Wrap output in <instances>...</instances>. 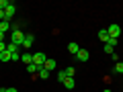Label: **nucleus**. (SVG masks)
Wrapping results in <instances>:
<instances>
[{
	"label": "nucleus",
	"instance_id": "5701e85b",
	"mask_svg": "<svg viewBox=\"0 0 123 92\" xmlns=\"http://www.w3.org/2000/svg\"><path fill=\"white\" fill-rule=\"evenodd\" d=\"M2 51H6V43H4V41L0 43V53H2Z\"/></svg>",
	"mask_w": 123,
	"mask_h": 92
},
{
	"label": "nucleus",
	"instance_id": "f8f14e48",
	"mask_svg": "<svg viewBox=\"0 0 123 92\" xmlns=\"http://www.w3.org/2000/svg\"><path fill=\"white\" fill-rule=\"evenodd\" d=\"M21 61L29 66V63H33V55H31V53H23V55H21Z\"/></svg>",
	"mask_w": 123,
	"mask_h": 92
},
{
	"label": "nucleus",
	"instance_id": "7ed1b4c3",
	"mask_svg": "<svg viewBox=\"0 0 123 92\" xmlns=\"http://www.w3.org/2000/svg\"><path fill=\"white\" fill-rule=\"evenodd\" d=\"M45 53H33V63H35L37 68H43L45 66Z\"/></svg>",
	"mask_w": 123,
	"mask_h": 92
},
{
	"label": "nucleus",
	"instance_id": "dca6fc26",
	"mask_svg": "<svg viewBox=\"0 0 123 92\" xmlns=\"http://www.w3.org/2000/svg\"><path fill=\"white\" fill-rule=\"evenodd\" d=\"M64 72H66V76H68V78H74V74H76V68H66V70H64Z\"/></svg>",
	"mask_w": 123,
	"mask_h": 92
},
{
	"label": "nucleus",
	"instance_id": "a211bd4d",
	"mask_svg": "<svg viewBox=\"0 0 123 92\" xmlns=\"http://www.w3.org/2000/svg\"><path fill=\"white\" fill-rule=\"evenodd\" d=\"M115 72H117V74H123V61H117V63H115Z\"/></svg>",
	"mask_w": 123,
	"mask_h": 92
},
{
	"label": "nucleus",
	"instance_id": "393cba45",
	"mask_svg": "<svg viewBox=\"0 0 123 92\" xmlns=\"http://www.w3.org/2000/svg\"><path fill=\"white\" fill-rule=\"evenodd\" d=\"M2 41H4V33H0V43H2Z\"/></svg>",
	"mask_w": 123,
	"mask_h": 92
},
{
	"label": "nucleus",
	"instance_id": "bb28decb",
	"mask_svg": "<svg viewBox=\"0 0 123 92\" xmlns=\"http://www.w3.org/2000/svg\"><path fill=\"white\" fill-rule=\"evenodd\" d=\"M0 92H4V88H0Z\"/></svg>",
	"mask_w": 123,
	"mask_h": 92
},
{
	"label": "nucleus",
	"instance_id": "4468645a",
	"mask_svg": "<svg viewBox=\"0 0 123 92\" xmlns=\"http://www.w3.org/2000/svg\"><path fill=\"white\" fill-rule=\"evenodd\" d=\"M37 76H39L41 80H47V78H49V72L45 70V68H39V72H37Z\"/></svg>",
	"mask_w": 123,
	"mask_h": 92
},
{
	"label": "nucleus",
	"instance_id": "412c9836",
	"mask_svg": "<svg viewBox=\"0 0 123 92\" xmlns=\"http://www.w3.org/2000/svg\"><path fill=\"white\" fill-rule=\"evenodd\" d=\"M105 53H109V55H113V47H111V45H109V43H107V45H105Z\"/></svg>",
	"mask_w": 123,
	"mask_h": 92
},
{
	"label": "nucleus",
	"instance_id": "423d86ee",
	"mask_svg": "<svg viewBox=\"0 0 123 92\" xmlns=\"http://www.w3.org/2000/svg\"><path fill=\"white\" fill-rule=\"evenodd\" d=\"M10 27H12V23L10 21H0V33H6V31H10Z\"/></svg>",
	"mask_w": 123,
	"mask_h": 92
},
{
	"label": "nucleus",
	"instance_id": "39448f33",
	"mask_svg": "<svg viewBox=\"0 0 123 92\" xmlns=\"http://www.w3.org/2000/svg\"><path fill=\"white\" fill-rule=\"evenodd\" d=\"M14 10H17V8H14V4H12V2H10V4H8V8L4 10V18H6V21H10V18H12Z\"/></svg>",
	"mask_w": 123,
	"mask_h": 92
},
{
	"label": "nucleus",
	"instance_id": "6ab92c4d",
	"mask_svg": "<svg viewBox=\"0 0 123 92\" xmlns=\"http://www.w3.org/2000/svg\"><path fill=\"white\" fill-rule=\"evenodd\" d=\"M8 4H10L8 0H0V10H6V8H8Z\"/></svg>",
	"mask_w": 123,
	"mask_h": 92
},
{
	"label": "nucleus",
	"instance_id": "f257e3e1",
	"mask_svg": "<svg viewBox=\"0 0 123 92\" xmlns=\"http://www.w3.org/2000/svg\"><path fill=\"white\" fill-rule=\"evenodd\" d=\"M107 33H109V37H111V39H117V37L121 35V27H119L117 23H111V27L107 29Z\"/></svg>",
	"mask_w": 123,
	"mask_h": 92
},
{
	"label": "nucleus",
	"instance_id": "f03ea898",
	"mask_svg": "<svg viewBox=\"0 0 123 92\" xmlns=\"http://www.w3.org/2000/svg\"><path fill=\"white\" fill-rule=\"evenodd\" d=\"M23 41H25V33H23L21 29H18V31H12V43L18 45V47H23Z\"/></svg>",
	"mask_w": 123,
	"mask_h": 92
},
{
	"label": "nucleus",
	"instance_id": "2eb2a0df",
	"mask_svg": "<svg viewBox=\"0 0 123 92\" xmlns=\"http://www.w3.org/2000/svg\"><path fill=\"white\" fill-rule=\"evenodd\" d=\"M64 86H66L68 90H70V88H74V78H66V80H64Z\"/></svg>",
	"mask_w": 123,
	"mask_h": 92
},
{
	"label": "nucleus",
	"instance_id": "b1692460",
	"mask_svg": "<svg viewBox=\"0 0 123 92\" xmlns=\"http://www.w3.org/2000/svg\"><path fill=\"white\" fill-rule=\"evenodd\" d=\"M4 92H17V88H4Z\"/></svg>",
	"mask_w": 123,
	"mask_h": 92
},
{
	"label": "nucleus",
	"instance_id": "a878e982",
	"mask_svg": "<svg viewBox=\"0 0 123 92\" xmlns=\"http://www.w3.org/2000/svg\"><path fill=\"white\" fill-rule=\"evenodd\" d=\"M103 92H111V90H109V88H105V90H103Z\"/></svg>",
	"mask_w": 123,
	"mask_h": 92
},
{
	"label": "nucleus",
	"instance_id": "20e7f679",
	"mask_svg": "<svg viewBox=\"0 0 123 92\" xmlns=\"http://www.w3.org/2000/svg\"><path fill=\"white\" fill-rule=\"evenodd\" d=\"M76 57H78V61H88V57H90V53H88L86 49H80V51L76 53Z\"/></svg>",
	"mask_w": 123,
	"mask_h": 92
},
{
	"label": "nucleus",
	"instance_id": "9b49d317",
	"mask_svg": "<svg viewBox=\"0 0 123 92\" xmlns=\"http://www.w3.org/2000/svg\"><path fill=\"white\" fill-rule=\"evenodd\" d=\"M33 41H35V37H33V35H25V41H23V47H27V49H29L31 45H33Z\"/></svg>",
	"mask_w": 123,
	"mask_h": 92
},
{
	"label": "nucleus",
	"instance_id": "6e6552de",
	"mask_svg": "<svg viewBox=\"0 0 123 92\" xmlns=\"http://www.w3.org/2000/svg\"><path fill=\"white\" fill-rule=\"evenodd\" d=\"M68 51H70L72 55L76 57V53L80 51V47H78V43H74V41H72V43H68Z\"/></svg>",
	"mask_w": 123,
	"mask_h": 92
},
{
	"label": "nucleus",
	"instance_id": "1a4fd4ad",
	"mask_svg": "<svg viewBox=\"0 0 123 92\" xmlns=\"http://www.w3.org/2000/svg\"><path fill=\"white\" fill-rule=\"evenodd\" d=\"M98 39H101V41H105V45L109 43V39H111V37H109V33H107V29L98 31Z\"/></svg>",
	"mask_w": 123,
	"mask_h": 92
},
{
	"label": "nucleus",
	"instance_id": "aec40b11",
	"mask_svg": "<svg viewBox=\"0 0 123 92\" xmlns=\"http://www.w3.org/2000/svg\"><path fill=\"white\" fill-rule=\"evenodd\" d=\"M66 78H68V76H66V72H60V74H57V80H60V82H64Z\"/></svg>",
	"mask_w": 123,
	"mask_h": 92
},
{
	"label": "nucleus",
	"instance_id": "4be33fe9",
	"mask_svg": "<svg viewBox=\"0 0 123 92\" xmlns=\"http://www.w3.org/2000/svg\"><path fill=\"white\" fill-rule=\"evenodd\" d=\"M21 59V53H12V61H18Z\"/></svg>",
	"mask_w": 123,
	"mask_h": 92
},
{
	"label": "nucleus",
	"instance_id": "ddd939ff",
	"mask_svg": "<svg viewBox=\"0 0 123 92\" xmlns=\"http://www.w3.org/2000/svg\"><path fill=\"white\" fill-rule=\"evenodd\" d=\"M6 51H10V53H18V45H14L12 41H10V43H6Z\"/></svg>",
	"mask_w": 123,
	"mask_h": 92
},
{
	"label": "nucleus",
	"instance_id": "f3484780",
	"mask_svg": "<svg viewBox=\"0 0 123 92\" xmlns=\"http://www.w3.org/2000/svg\"><path fill=\"white\" fill-rule=\"evenodd\" d=\"M27 72H29V74H35V72H39V68H37L35 63H29V66H27Z\"/></svg>",
	"mask_w": 123,
	"mask_h": 92
},
{
	"label": "nucleus",
	"instance_id": "9d476101",
	"mask_svg": "<svg viewBox=\"0 0 123 92\" xmlns=\"http://www.w3.org/2000/svg\"><path fill=\"white\" fill-rule=\"evenodd\" d=\"M45 70H47V72H53V70H55V59H45Z\"/></svg>",
	"mask_w": 123,
	"mask_h": 92
},
{
	"label": "nucleus",
	"instance_id": "0eeeda50",
	"mask_svg": "<svg viewBox=\"0 0 123 92\" xmlns=\"http://www.w3.org/2000/svg\"><path fill=\"white\" fill-rule=\"evenodd\" d=\"M12 59V53L10 51H2L0 53V63H6V61H10Z\"/></svg>",
	"mask_w": 123,
	"mask_h": 92
}]
</instances>
